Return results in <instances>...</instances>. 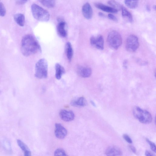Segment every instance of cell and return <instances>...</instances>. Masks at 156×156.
I'll return each instance as SVG.
<instances>
[{
    "instance_id": "cell-1",
    "label": "cell",
    "mask_w": 156,
    "mask_h": 156,
    "mask_svg": "<svg viewBox=\"0 0 156 156\" xmlns=\"http://www.w3.org/2000/svg\"><path fill=\"white\" fill-rule=\"evenodd\" d=\"M41 51L40 44L32 35L27 34L23 37L21 42V51L23 55L29 56Z\"/></svg>"
},
{
    "instance_id": "cell-2",
    "label": "cell",
    "mask_w": 156,
    "mask_h": 156,
    "mask_svg": "<svg viewBox=\"0 0 156 156\" xmlns=\"http://www.w3.org/2000/svg\"><path fill=\"white\" fill-rule=\"evenodd\" d=\"M33 16L36 20L41 21L47 22L50 18V14L47 10L38 5L34 3L31 5Z\"/></svg>"
},
{
    "instance_id": "cell-3",
    "label": "cell",
    "mask_w": 156,
    "mask_h": 156,
    "mask_svg": "<svg viewBox=\"0 0 156 156\" xmlns=\"http://www.w3.org/2000/svg\"><path fill=\"white\" fill-rule=\"evenodd\" d=\"M133 113L135 117L142 123L148 124L152 121L151 114L147 111L139 107H134L133 110Z\"/></svg>"
},
{
    "instance_id": "cell-4",
    "label": "cell",
    "mask_w": 156,
    "mask_h": 156,
    "mask_svg": "<svg viewBox=\"0 0 156 156\" xmlns=\"http://www.w3.org/2000/svg\"><path fill=\"white\" fill-rule=\"evenodd\" d=\"M107 42L111 48L116 50L122 43V37L119 33L116 30H112L108 34L107 38Z\"/></svg>"
},
{
    "instance_id": "cell-5",
    "label": "cell",
    "mask_w": 156,
    "mask_h": 156,
    "mask_svg": "<svg viewBox=\"0 0 156 156\" xmlns=\"http://www.w3.org/2000/svg\"><path fill=\"white\" fill-rule=\"evenodd\" d=\"M48 63L44 58L41 59L35 66V76L39 79L45 78L48 76Z\"/></svg>"
},
{
    "instance_id": "cell-6",
    "label": "cell",
    "mask_w": 156,
    "mask_h": 156,
    "mask_svg": "<svg viewBox=\"0 0 156 156\" xmlns=\"http://www.w3.org/2000/svg\"><path fill=\"white\" fill-rule=\"evenodd\" d=\"M139 46L138 38L136 36L132 34L128 37L126 43V48L127 51L134 52L137 50Z\"/></svg>"
},
{
    "instance_id": "cell-7",
    "label": "cell",
    "mask_w": 156,
    "mask_h": 156,
    "mask_svg": "<svg viewBox=\"0 0 156 156\" xmlns=\"http://www.w3.org/2000/svg\"><path fill=\"white\" fill-rule=\"evenodd\" d=\"M91 45L96 48L101 50L104 48V40L102 35H99L97 36H92L90 39Z\"/></svg>"
},
{
    "instance_id": "cell-8",
    "label": "cell",
    "mask_w": 156,
    "mask_h": 156,
    "mask_svg": "<svg viewBox=\"0 0 156 156\" xmlns=\"http://www.w3.org/2000/svg\"><path fill=\"white\" fill-rule=\"evenodd\" d=\"M55 134L58 138L63 139L67 135V131L61 124L56 123L55 125Z\"/></svg>"
},
{
    "instance_id": "cell-9",
    "label": "cell",
    "mask_w": 156,
    "mask_h": 156,
    "mask_svg": "<svg viewBox=\"0 0 156 156\" xmlns=\"http://www.w3.org/2000/svg\"><path fill=\"white\" fill-rule=\"evenodd\" d=\"M59 116L62 120L66 122L71 121L75 117L74 114L72 111L65 109L60 111Z\"/></svg>"
},
{
    "instance_id": "cell-10",
    "label": "cell",
    "mask_w": 156,
    "mask_h": 156,
    "mask_svg": "<svg viewBox=\"0 0 156 156\" xmlns=\"http://www.w3.org/2000/svg\"><path fill=\"white\" fill-rule=\"evenodd\" d=\"M82 12L83 16L87 19H91L93 16V10L90 4L86 3L83 6Z\"/></svg>"
},
{
    "instance_id": "cell-11",
    "label": "cell",
    "mask_w": 156,
    "mask_h": 156,
    "mask_svg": "<svg viewBox=\"0 0 156 156\" xmlns=\"http://www.w3.org/2000/svg\"><path fill=\"white\" fill-rule=\"evenodd\" d=\"M105 153L107 156H120L122 155V152L118 147L111 146L107 148Z\"/></svg>"
},
{
    "instance_id": "cell-12",
    "label": "cell",
    "mask_w": 156,
    "mask_h": 156,
    "mask_svg": "<svg viewBox=\"0 0 156 156\" xmlns=\"http://www.w3.org/2000/svg\"><path fill=\"white\" fill-rule=\"evenodd\" d=\"M77 72L80 76L83 78L89 77L92 73V70L90 68L82 66H79L77 67Z\"/></svg>"
},
{
    "instance_id": "cell-13",
    "label": "cell",
    "mask_w": 156,
    "mask_h": 156,
    "mask_svg": "<svg viewBox=\"0 0 156 156\" xmlns=\"http://www.w3.org/2000/svg\"><path fill=\"white\" fill-rule=\"evenodd\" d=\"M94 5L97 8L106 12L115 13H117L118 11L117 10L111 7L101 3H95Z\"/></svg>"
},
{
    "instance_id": "cell-14",
    "label": "cell",
    "mask_w": 156,
    "mask_h": 156,
    "mask_svg": "<svg viewBox=\"0 0 156 156\" xmlns=\"http://www.w3.org/2000/svg\"><path fill=\"white\" fill-rule=\"evenodd\" d=\"M66 23L63 21H60L57 26V31L61 37H65L67 36V32L65 29Z\"/></svg>"
},
{
    "instance_id": "cell-15",
    "label": "cell",
    "mask_w": 156,
    "mask_h": 156,
    "mask_svg": "<svg viewBox=\"0 0 156 156\" xmlns=\"http://www.w3.org/2000/svg\"><path fill=\"white\" fill-rule=\"evenodd\" d=\"M17 144L24 153V155L30 156L31 155V152L27 146L21 140H17Z\"/></svg>"
},
{
    "instance_id": "cell-16",
    "label": "cell",
    "mask_w": 156,
    "mask_h": 156,
    "mask_svg": "<svg viewBox=\"0 0 156 156\" xmlns=\"http://www.w3.org/2000/svg\"><path fill=\"white\" fill-rule=\"evenodd\" d=\"M121 10L122 17L128 22L131 23L133 21V18L131 13L124 6L122 5Z\"/></svg>"
},
{
    "instance_id": "cell-17",
    "label": "cell",
    "mask_w": 156,
    "mask_h": 156,
    "mask_svg": "<svg viewBox=\"0 0 156 156\" xmlns=\"http://www.w3.org/2000/svg\"><path fill=\"white\" fill-rule=\"evenodd\" d=\"M56 78L58 80L60 79L62 75L65 72L64 68L58 63H57L55 65Z\"/></svg>"
},
{
    "instance_id": "cell-18",
    "label": "cell",
    "mask_w": 156,
    "mask_h": 156,
    "mask_svg": "<svg viewBox=\"0 0 156 156\" xmlns=\"http://www.w3.org/2000/svg\"><path fill=\"white\" fill-rule=\"evenodd\" d=\"M87 101L83 97L73 100L71 103L72 105L75 107H83L87 105Z\"/></svg>"
},
{
    "instance_id": "cell-19",
    "label": "cell",
    "mask_w": 156,
    "mask_h": 156,
    "mask_svg": "<svg viewBox=\"0 0 156 156\" xmlns=\"http://www.w3.org/2000/svg\"><path fill=\"white\" fill-rule=\"evenodd\" d=\"M14 19L16 23L19 26L23 27L25 22V17L24 15L20 13L16 14L14 16Z\"/></svg>"
},
{
    "instance_id": "cell-20",
    "label": "cell",
    "mask_w": 156,
    "mask_h": 156,
    "mask_svg": "<svg viewBox=\"0 0 156 156\" xmlns=\"http://www.w3.org/2000/svg\"><path fill=\"white\" fill-rule=\"evenodd\" d=\"M65 49L67 58L69 61H70L73 55V51L72 45L69 42L66 43Z\"/></svg>"
},
{
    "instance_id": "cell-21",
    "label": "cell",
    "mask_w": 156,
    "mask_h": 156,
    "mask_svg": "<svg viewBox=\"0 0 156 156\" xmlns=\"http://www.w3.org/2000/svg\"><path fill=\"white\" fill-rule=\"evenodd\" d=\"M139 0H124L125 5L131 9L136 8L138 5Z\"/></svg>"
},
{
    "instance_id": "cell-22",
    "label": "cell",
    "mask_w": 156,
    "mask_h": 156,
    "mask_svg": "<svg viewBox=\"0 0 156 156\" xmlns=\"http://www.w3.org/2000/svg\"><path fill=\"white\" fill-rule=\"evenodd\" d=\"M38 1L43 5L48 8H53L55 5V0H38Z\"/></svg>"
},
{
    "instance_id": "cell-23",
    "label": "cell",
    "mask_w": 156,
    "mask_h": 156,
    "mask_svg": "<svg viewBox=\"0 0 156 156\" xmlns=\"http://www.w3.org/2000/svg\"><path fill=\"white\" fill-rule=\"evenodd\" d=\"M111 7L117 10L118 11L121 9L122 5L115 0H110L108 2Z\"/></svg>"
},
{
    "instance_id": "cell-24",
    "label": "cell",
    "mask_w": 156,
    "mask_h": 156,
    "mask_svg": "<svg viewBox=\"0 0 156 156\" xmlns=\"http://www.w3.org/2000/svg\"><path fill=\"white\" fill-rule=\"evenodd\" d=\"M54 154L55 156H66L67 155L65 151L61 148L57 149L55 151Z\"/></svg>"
},
{
    "instance_id": "cell-25",
    "label": "cell",
    "mask_w": 156,
    "mask_h": 156,
    "mask_svg": "<svg viewBox=\"0 0 156 156\" xmlns=\"http://www.w3.org/2000/svg\"><path fill=\"white\" fill-rule=\"evenodd\" d=\"M3 146L4 148L7 151H11V147L10 143L7 140L3 141Z\"/></svg>"
},
{
    "instance_id": "cell-26",
    "label": "cell",
    "mask_w": 156,
    "mask_h": 156,
    "mask_svg": "<svg viewBox=\"0 0 156 156\" xmlns=\"http://www.w3.org/2000/svg\"><path fill=\"white\" fill-rule=\"evenodd\" d=\"M6 13V10L5 7L3 4L1 2H0V16H4Z\"/></svg>"
},
{
    "instance_id": "cell-27",
    "label": "cell",
    "mask_w": 156,
    "mask_h": 156,
    "mask_svg": "<svg viewBox=\"0 0 156 156\" xmlns=\"http://www.w3.org/2000/svg\"><path fill=\"white\" fill-rule=\"evenodd\" d=\"M146 140L147 142L149 144L150 146V147L152 150L155 153L156 152V146L155 144L152 142L151 141L148 139H147Z\"/></svg>"
},
{
    "instance_id": "cell-28",
    "label": "cell",
    "mask_w": 156,
    "mask_h": 156,
    "mask_svg": "<svg viewBox=\"0 0 156 156\" xmlns=\"http://www.w3.org/2000/svg\"><path fill=\"white\" fill-rule=\"evenodd\" d=\"M123 138L129 144H131L132 143V140L130 138L127 134H124L123 135Z\"/></svg>"
},
{
    "instance_id": "cell-29",
    "label": "cell",
    "mask_w": 156,
    "mask_h": 156,
    "mask_svg": "<svg viewBox=\"0 0 156 156\" xmlns=\"http://www.w3.org/2000/svg\"><path fill=\"white\" fill-rule=\"evenodd\" d=\"M108 17L109 19L115 22H117L118 19L114 15L110 13L108 15Z\"/></svg>"
},
{
    "instance_id": "cell-30",
    "label": "cell",
    "mask_w": 156,
    "mask_h": 156,
    "mask_svg": "<svg viewBox=\"0 0 156 156\" xmlns=\"http://www.w3.org/2000/svg\"><path fill=\"white\" fill-rule=\"evenodd\" d=\"M16 3L19 5H23L28 0H14Z\"/></svg>"
},
{
    "instance_id": "cell-31",
    "label": "cell",
    "mask_w": 156,
    "mask_h": 156,
    "mask_svg": "<svg viewBox=\"0 0 156 156\" xmlns=\"http://www.w3.org/2000/svg\"><path fill=\"white\" fill-rule=\"evenodd\" d=\"M129 147L133 152L134 153H136V149L132 145H129Z\"/></svg>"
},
{
    "instance_id": "cell-32",
    "label": "cell",
    "mask_w": 156,
    "mask_h": 156,
    "mask_svg": "<svg viewBox=\"0 0 156 156\" xmlns=\"http://www.w3.org/2000/svg\"><path fill=\"white\" fill-rule=\"evenodd\" d=\"M145 155L146 156H154V155L149 151H146L145 152Z\"/></svg>"
},
{
    "instance_id": "cell-33",
    "label": "cell",
    "mask_w": 156,
    "mask_h": 156,
    "mask_svg": "<svg viewBox=\"0 0 156 156\" xmlns=\"http://www.w3.org/2000/svg\"><path fill=\"white\" fill-rule=\"evenodd\" d=\"M127 64H128V62L127 60H125L124 61V62H123V66L125 68H126L127 67Z\"/></svg>"
},
{
    "instance_id": "cell-34",
    "label": "cell",
    "mask_w": 156,
    "mask_h": 156,
    "mask_svg": "<svg viewBox=\"0 0 156 156\" xmlns=\"http://www.w3.org/2000/svg\"><path fill=\"white\" fill-rule=\"evenodd\" d=\"M98 15L99 16L101 17H104L105 16V15L103 13L101 12H99L98 13Z\"/></svg>"
},
{
    "instance_id": "cell-35",
    "label": "cell",
    "mask_w": 156,
    "mask_h": 156,
    "mask_svg": "<svg viewBox=\"0 0 156 156\" xmlns=\"http://www.w3.org/2000/svg\"><path fill=\"white\" fill-rule=\"evenodd\" d=\"M148 11H150V6L148 5H147L146 7Z\"/></svg>"
},
{
    "instance_id": "cell-36",
    "label": "cell",
    "mask_w": 156,
    "mask_h": 156,
    "mask_svg": "<svg viewBox=\"0 0 156 156\" xmlns=\"http://www.w3.org/2000/svg\"><path fill=\"white\" fill-rule=\"evenodd\" d=\"M91 104H92V105H94V106H95V104H94V103L93 101H91Z\"/></svg>"
},
{
    "instance_id": "cell-37",
    "label": "cell",
    "mask_w": 156,
    "mask_h": 156,
    "mask_svg": "<svg viewBox=\"0 0 156 156\" xmlns=\"http://www.w3.org/2000/svg\"><path fill=\"white\" fill-rule=\"evenodd\" d=\"M0 2H1V1H0Z\"/></svg>"
}]
</instances>
